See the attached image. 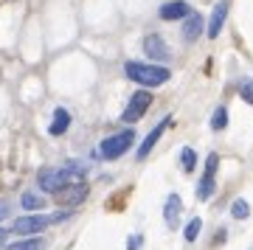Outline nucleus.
I'll list each match as a JSON object with an SVG mask.
<instances>
[{"mask_svg":"<svg viewBox=\"0 0 253 250\" xmlns=\"http://www.w3.org/2000/svg\"><path fill=\"white\" fill-rule=\"evenodd\" d=\"M9 214H11V203L9 200H0V222H3Z\"/></svg>","mask_w":253,"mask_h":250,"instance_id":"22","label":"nucleus"},{"mask_svg":"<svg viewBox=\"0 0 253 250\" xmlns=\"http://www.w3.org/2000/svg\"><path fill=\"white\" fill-rule=\"evenodd\" d=\"M42 248H45V242L42 239H23V242L9 245V250H42Z\"/></svg>","mask_w":253,"mask_h":250,"instance_id":"19","label":"nucleus"},{"mask_svg":"<svg viewBox=\"0 0 253 250\" xmlns=\"http://www.w3.org/2000/svg\"><path fill=\"white\" fill-rule=\"evenodd\" d=\"M169 121H172V118L166 116V118L161 121V124H158V126L152 129V132H149V135L144 138V143L138 146V161H146V158H149V152H152V146H155L158 141H161V135H163V129L169 126Z\"/></svg>","mask_w":253,"mask_h":250,"instance_id":"11","label":"nucleus"},{"mask_svg":"<svg viewBox=\"0 0 253 250\" xmlns=\"http://www.w3.org/2000/svg\"><path fill=\"white\" fill-rule=\"evenodd\" d=\"M231 216H234V219H248V216H251V206H248L245 200H234V203H231Z\"/></svg>","mask_w":253,"mask_h":250,"instance_id":"16","label":"nucleus"},{"mask_svg":"<svg viewBox=\"0 0 253 250\" xmlns=\"http://www.w3.org/2000/svg\"><path fill=\"white\" fill-rule=\"evenodd\" d=\"M135 143V132H132V126L129 129H121V132L110 135V138H104L101 141V158H107V161H116V158H121V155L129 149Z\"/></svg>","mask_w":253,"mask_h":250,"instance_id":"4","label":"nucleus"},{"mask_svg":"<svg viewBox=\"0 0 253 250\" xmlns=\"http://www.w3.org/2000/svg\"><path fill=\"white\" fill-rule=\"evenodd\" d=\"M200 231H203V219L200 216H194L189 225H186V231H183V236H186V242H197Z\"/></svg>","mask_w":253,"mask_h":250,"instance_id":"17","label":"nucleus"},{"mask_svg":"<svg viewBox=\"0 0 253 250\" xmlns=\"http://www.w3.org/2000/svg\"><path fill=\"white\" fill-rule=\"evenodd\" d=\"M141 248V236H132V239L126 242V250H138Z\"/></svg>","mask_w":253,"mask_h":250,"instance_id":"23","label":"nucleus"},{"mask_svg":"<svg viewBox=\"0 0 253 250\" xmlns=\"http://www.w3.org/2000/svg\"><path fill=\"white\" fill-rule=\"evenodd\" d=\"M180 211H183L180 194H169V197H166V206H163V219H166V225H169V228H174V225H177Z\"/></svg>","mask_w":253,"mask_h":250,"instance_id":"12","label":"nucleus"},{"mask_svg":"<svg viewBox=\"0 0 253 250\" xmlns=\"http://www.w3.org/2000/svg\"><path fill=\"white\" fill-rule=\"evenodd\" d=\"M68 126H71V113L62 110V107H56L54 110V121H51V126H48V132L62 135V132H68Z\"/></svg>","mask_w":253,"mask_h":250,"instance_id":"14","label":"nucleus"},{"mask_svg":"<svg viewBox=\"0 0 253 250\" xmlns=\"http://www.w3.org/2000/svg\"><path fill=\"white\" fill-rule=\"evenodd\" d=\"M71 211H62V214H54V216H45V214H28V216H20L14 219V233H23V236H31V233H42L48 225L59 222Z\"/></svg>","mask_w":253,"mask_h":250,"instance_id":"3","label":"nucleus"},{"mask_svg":"<svg viewBox=\"0 0 253 250\" xmlns=\"http://www.w3.org/2000/svg\"><path fill=\"white\" fill-rule=\"evenodd\" d=\"M6 239H9V231H6V228H0V250L6 248Z\"/></svg>","mask_w":253,"mask_h":250,"instance_id":"24","label":"nucleus"},{"mask_svg":"<svg viewBox=\"0 0 253 250\" xmlns=\"http://www.w3.org/2000/svg\"><path fill=\"white\" fill-rule=\"evenodd\" d=\"M239 96H242L248 104H253V79H242V84H239Z\"/></svg>","mask_w":253,"mask_h":250,"instance_id":"21","label":"nucleus"},{"mask_svg":"<svg viewBox=\"0 0 253 250\" xmlns=\"http://www.w3.org/2000/svg\"><path fill=\"white\" fill-rule=\"evenodd\" d=\"M217 163H219V155L211 152L206 158V171H203V177H200L197 183V200L200 203H206V200H211V194H214V188H217Z\"/></svg>","mask_w":253,"mask_h":250,"instance_id":"6","label":"nucleus"},{"mask_svg":"<svg viewBox=\"0 0 253 250\" xmlns=\"http://www.w3.org/2000/svg\"><path fill=\"white\" fill-rule=\"evenodd\" d=\"M144 51L149 54V59H155V62H166V59L172 56L169 45L163 42V37H158V34H149L144 40Z\"/></svg>","mask_w":253,"mask_h":250,"instance_id":"7","label":"nucleus"},{"mask_svg":"<svg viewBox=\"0 0 253 250\" xmlns=\"http://www.w3.org/2000/svg\"><path fill=\"white\" fill-rule=\"evenodd\" d=\"M87 177V166H79V163H68L62 169H42L37 174V183L42 191L48 194H59L62 188L73 186V183H84Z\"/></svg>","mask_w":253,"mask_h":250,"instance_id":"1","label":"nucleus"},{"mask_svg":"<svg viewBox=\"0 0 253 250\" xmlns=\"http://www.w3.org/2000/svg\"><path fill=\"white\" fill-rule=\"evenodd\" d=\"M158 14H161V20H186L191 14V6L186 0H172V3H163Z\"/></svg>","mask_w":253,"mask_h":250,"instance_id":"10","label":"nucleus"},{"mask_svg":"<svg viewBox=\"0 0 253 250\" xmlns=\"http://www.w3.org/2000/svg\"><path fill=\"white\" fill-rule=\"evenodd\" d=\"M20 206L26 208V211H42L48 206V200L42 194H37V191H26V194L20 197Z\"/></svg>","mask_w":253,"mask_h":250,"instance_id":"15","label":"nucleus"},{"mask_svg":"<svg viewBox=\"0 0 253 250\" xmlns=\"http://www.w3.org/2000/svg\"><path fill=\"white\" fill-rule=\"evenodd\" d=\"M124 73H126V79L144 84V90L146 87H161V84H166V82L172 79V71H169L166 65H146V62H126Z\"/></svg>","mask_w":253,"mask_h":250,"instance_id":"2","label":"nucleus"},{"mask_svg":"<svg viewBox=\"0 0 253 250\" xmlns=\"http://www.w3.org/2000/svg\"><path fill=\"white\" fill-rule=\"evenodd\" d=\"M228 126V110L225 107H217L214 110V116H211V129H225Z\"/></svg>","mask_w":253,"mask_h":250,"instance_id":"18","label":"nucleus"},{"mask_svg":"<svg viewBox=\"0 0 253 250\" xmlns=\"http://www.w3.org/2000/svg\"><path fill=\"white\" fill-rule=\"evenodd\" d=\"M84 197H87V186H84V183H73V186L62 188V191L56 194V203H59V206L73 208V206H79Z\"/></svg>","mask_w":253,"mask_h":250,"instance_id":"9","label":"nucleus"},{"mask_svg":"<svg viewBox=\"0 0 253 250\" xmlns=\"http://www.w3.org/2000/svg\"><path fill=\"white\" fill-rule=\"evenodd\" d=\"M203 26H206V23H203V14H200V11H191L189 17H186V23H183V40H186V42H194V40L203 34Z\"/></svg>","mask_w":253,"mask_h":250,"instance_id":"13","label":"nucleus"},{"mask_svg":"<svg viewBox=\"0 0 253 250\" xmlns=\"http://www.w3.org/2000/svg\"><path fill=\"white\" fill-rule=\"evenodd\" d=\"M180 163H183V171H194V166H197V155H194L191 146H186V149L180 152Z\"/></svg>","mask_w":253,"mask_h":250,"instance_id":"20","label":"nucleus"},{"mask_svg":"<svg viewBox=\"0 0 253 250\" xmlns=\"http://www.w3.org/2000/svg\"><path fill=\"white\" fill-rule=\"evenodd\" d=\"M149 104H152V93H149V90H135V93L129 96V104H126L124 113H121V121H126V124L141 121V118L146 116Z\"/></svg>","mask_w":253,"mask_h":250,"instance_id":"5","label":"nucleus"},{"mask_svg":"<svg viewBox=\"0 0 253 250\" xmlns=\"http://www.w3.org/2000/svg\"><path fill=\"white\" fill-rule=\"evenodd\" d=\"M228 0H219L217 6H214V11H211V20H208V28H206V34L211 37V40H217L219 31H222V26H225V17H228Z\"/></svg>","mask_w":253,"mask_h":250,"instance_id":"8","label":"nucleus"}]
</instances>
